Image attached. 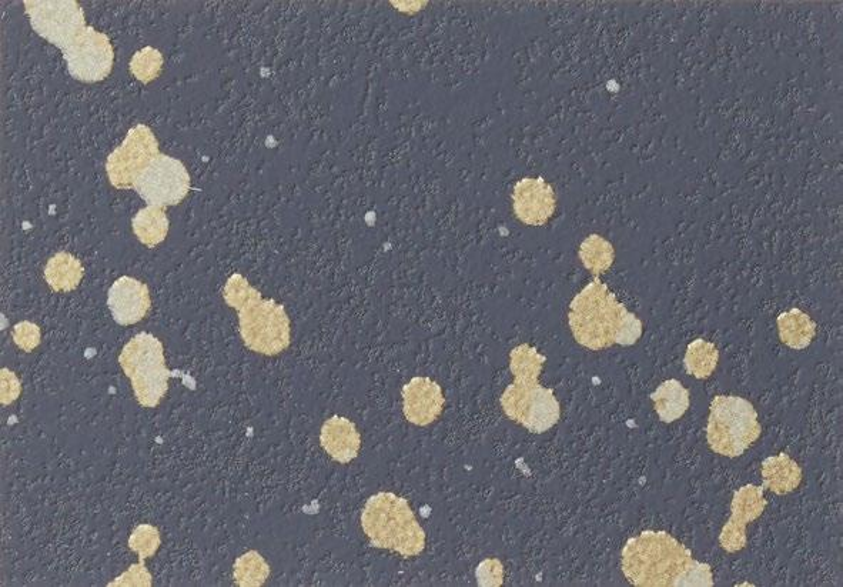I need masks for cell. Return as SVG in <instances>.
Listing matches in <instances>:
<instances>
[{
    "mask_svg": "<svg viewBox=\"0 0 843 587\" xmlns=\"http://www.w3.org/2000/svg\"><path fill=\"white\" fill-rule=\"evenodd\" d=\"M162 66V55H160L159 50L150 48V46L137 52L130 62V70H132L133 75L143 83H149L156 79L160 70H162Z\"/></svg>",
    "mask_w": 843,
    "mask_h": 587,
    "instance_id": "obj_26",
    "label": "cell"
},
{
    "mask_svg": "<svg viewBox=\"0 0 843 587\" xmlns=\"http://www.w3.org/2000/svg\"><path fill=\"white\" fill-rule=\"evenodd\" d=\"M83 278V266L75 256L60 252L49 260L45 269V279L56 292H69L78 288Z\"/></svg>",
    "mask_w": 843,
    "mask_h": 587,
    "instance_id": "obj_20",
    "label": "cell"
},
{
    "mask_svg": "<svg viewBox=\"0 0 843 587\" xmlns=\"http://www.w3.org/2000/svg\"><path fill=\"white\" fill-rule=\"evenodd\" d=\"M119 362L132 380L137 402L145 408H156L165 398L167 380L172 376L166 368L162 342L152 333H139L123 348Z\"/></svg>",
    "mask_w": 843,
    "mask_h": 587,
    "instance_id": "obj_5",
    "label": "cell"
},
{
    "mask_svg": "<svg viewBox=\"0 0 843 587\" xmlns=\"http://www.w3.org/2000/svg\"><path fill=\"white\" fill-rule=\"evenodd\" d=\"M501 406L508 418L537 435L548 432L561 418L554 390L544 388L538 380L515 379L501 396Z\"/></svg>",
    "mask_w": 843,
    "mask_h": 587,
    "instance_id": "obj_7",
    "label": "cell"
},
{
    "mask_svg": "<svg viewBox=\"0 0 843 587\" xmlns=\"http://www.w3.org/2000/svg\"><path fill=\"white\" fill-rule=\"evenodd\" d=\"M718 362L719 352L714 343L704 339L689 343L684 359L688 375L697 379H707L717 369Z\"/></svg>",
    "mask_w": 843,
    "mask_h": 587,
    "instance_id": "obj_22",
    "label": "cell"
},
{
    "mask_svg": "<svg viewBox=\"0 0 843 587\" xmlns=\"http://www.w3.org/2000/svg\"><path fill=\"white\" fill-rule=\"evenodd\" d=\"M655 403L659 419L664 423L675 422L689 408V392L677 379L665 380L650 396Z\"/></svg>",
    "mask_w": 843,
    "mask_h": 587,
    "instance_id": "obj_18",
    "label": "cell"
},
{
    "mask_svg": "<svg viewBox=\"0 0 843 587\" xmlns=\"http://www.w3.org/2000/svg\"><path fill=\"white\" fill-rule=\"evenodd\" d=\"M133 232L137 239L149 248H155L162 243L169 232V219L165 209L149 205L139 210L133 218Z\"/></svg>",
    "mask_w": 843,
    "mask_h": 587,
    "instance_id": "obj_21",
    "label": "cell"
},
{
    "mask_svg": "<svg viewBox=\"0 0 843 587\" xmlns=\"http://www.w3.org/2000/svg\"><path fill=\"white\" fill-rule=\"evenodd\" d=\"M321 446L340 463H349L359 456L361 438L359 430L351 420L333 416L326 420L320 435Z\"/></svg>",
    "mask_w": 843,
    "mask_h": 587,
    "instance_id": "obj_16",
    "label": "cell"
},
{
    "mask_svg": "<svg viewBox=\"0 0 843 587\" xmlns=\"http://www.w3.org/2000/svg\"><path fill=\"white\" fill-rule=\"evenodd\" d=\"M515 215L530 226H543L555 212V193L543 178L523 179L513 193Z\"/></svg>",
    "mask_w": 843,
    "mask_h": 587,
    "instance_id": "obj_13",
    "label": "cell"
},
{
    "mask_svg": "<svg viewBox=\"0 0 843 587\" xmlns=\"http://www.w3.org/2000/svg\"><path fill=\"white\" fill-rule=\"evenodd\" d=\"M625 310L607 285L595 278L571 302L568 322L572 335L585 348H611Z\"/></svg>",
    "mask_w": 843,
    "mask_h": 587,
    "instance_id": "obj_3",
    "label": "cell"
},
{
    "mask_svg": "<svg viewBox=\"0 0 843 587\" xmlns=\"http://www.w3.org/2000/svg\"><path fill=\"white\" fill-rule=\"evenodd\" d=\"M107 305L116 323L123 326L135 325L145 318L152 305L149 288L139 280L123 276L110 288Z\"/></svg>",
    "mask_w": 843,
    "mask_h": 587,
    "instance_id": "obj_14",
    "label": "cell"
},
{
    "mask_svg": "<svg viewBox=\"0 0 843 587\" xmlns=\"http://www.w3.org/2000/svg\"><path fill=\"white\" fill-rule=\"evenodd\" d=\"M270 576V566L256 550L246 553L234 563V579L242 587H259Z\"/></svg>",
    "mask_w": 843,
    "mask_h": 587,
    "instance_id": "obj_24",
    "label": "cell"
},
{
    "mask_svg": "<svg viewBox=\"0 0 843 587\" xmlns=\"http://www.w3.org/2000/svg\"><path fill=\"white\" fill-rule=\"evenodd\" d=\"M580 259L595 278L611 268L615 259L614 248L608 240L598 235L588 236L581 243Z\"/></svg>",
    "mask_w": 843,
    "mask_h": 587,
    "instance_id": "obj_23",
    "label": "cell"
},
{
    "mask_svg": "<svg viewBox=\"0 0 843 587\" xmlns=\"http://www.w3.org/2000/svg\"><path fill=\"white\" fill-rule=\"evenodd\" d=\"M642 336L641 320L634 313L625 310L615 333V343L621 346H632Z\"/></svg>",
    "mask_w": 843,
    "mask_h": 587,
    "instance_id": "obj_30",
    "label": "cell"
},
{
    "mask_svg": "<svg viewBox=\"0 0 843 587\" xmlns=\"http://www.w3.org/2000/svg\"><path fill=\"white\" fill-rule=\"evenodd\" d=\"M240 335L244 345L266 356L279 355L290 346V319L283 305L262 299L254 289L239 309Z\"/></svg>",
    "mask_w": 843,
    "mask_h": 587,
    "instance_id": "obj_6",
    "label": "cell"
},
{
    "mask_svg": "<svg viewBox=\"0 0 843 587\" xmlns=\"http://www.w3.org/2000/svg\"><path fill=\"white\" fill-rule=\"evenodd\" d=\"M159 155V143L152 129L146 125L135 126L129 130L122 145L107 158L110 183L117 189H132L143 170Z\"/></svg>",
    "mask_w": 843,
    "mask_h": 587,
    "instance_id": "obj_10",
    "label": "cell"
},
{
    "mask_svg": "<svg viewBox=\"0 0 843 587\" xmlns=\"http://www.w3.org/2000/svg\"><path fill=\"white\" fill-rule=\"evenodd\" d=\"M762 488L771 489L776 495L794 492L802 482V470L786 453L765 459L762 462Z\"/></svg>",
    "mask_w": 843,
    "mask_h": 587,
    "instance_id": "obj_17",
    "label": "cell"
},
{
    "mask_svg": "<svg viewBox=\"0 0 843 587\" xmlns=\"http://www.w3.org/2000/svg\"><path fill=\"white\" fill-rule=\"evenodd\" d=\"M779 336L789 348L801 350L811 345L815 338L814 320L799 309L784 312L778 318Z\"/></svg>",
    "mask_w": 843,
    "mask_h": 587,
    "instance_id": "obj_19",
    "label": "cell"
},
{
    "mask_svg": "<svg viewBox=\"0 0 843 587\" xmlns=\"http://www.w3.org/2000/svg\"><path fill=\"white\" fill-rule=\"evenodd\" d=\"M758 413L739 396H717L711 403L707 426L709 446L715 453L738 458L761 436Z\"/></svg>",
    "mask_w": 843,
    "mask_h": 587,
    "instance_id": "obj_4",
    "label": "cell"
},
{
    "mask_svg": "<svg viewBox=\"0 0 843 587\" xmlns=\"http://www.w3.org/2000/svg\"><path fill=\"white\" fill-rule=\"evenodd\" d=\"M160 545H162V539H160L159 530L152 525L137 526L129 539L130 549L139 555L140 562L152 558Z\"/></svg>",
    "mask_w": 843,
    "mask_h": 587,
    "instance_id": "obj_27",
    "label": "cell"
},
{
    "mask_svg": "<svg viewBox=\"0 0 843 587\" xmlns=\"http://www.w3.org/2000/svg\"><path fill=\"white\" fill-rule=\"evenodd\" d=\"M361 526L371 546L394 550L404 558L420 555L426 549V533L404 498L381 492L367 500Z\"/></svg>",
    "mask_w": 843,
    "mask_h": 587,
    "instance_id": "obj_1",
    "label": "cell"
},
{
    "mask_svg": "<svg viewBox=\"0 0 843 587\" xmlns=\"http://www.w3.org/2000/svg\"><path fill=\"white\" fill-rule=\"evenodd\" d=\"M545 362L547 358L527 343L517 346L510 353V369L515 379L530 380V382L538 380Z\"/></svg>",
    "mask_w": 843,
    "mask_h": 587,
    "instance_id": "obj_25",
    "label": "cell"
},
{
    "mask_svg": "<svg viewBox=\"0 0 843 587\" xmlns=\"http://www.w3.org/2000/svg\"><path fill=\"white\" fill-rule=\"evenodd\" d=\"M133 189L149 205L176 206L190 190V176L186 166L172 156H159L137 178Z\"/></svg>",
    "mask_w": 843,
    "mask_h": 587,
    "instance_id": "obj_9",
    "label": "cell"
},
{
    "mask_svg": "<svg viewBox=\"0 0 843 587\" xmlns=\"http://www.w3.org/2000/svg\"><path fill=\"white\" fill-rule=\"evenodd\" d=\"M20 393L19 380L8 369L2 370V402L5 405L18 398Z\"/></svg>",
    "mask_w": 843,
    "mask_h": 587,
    "instance_id": "obj_33",
    "label": "cell"
},
{
    "mask_svg": "<svg viewBox=\"0 0 843 587\" xmlns=\"http://www.w3.org/2000/svg\"><path fill=\"white\" fill-rule=\"evenodd\" d=\"M63 56L68 63L70 76L86 83L106 79L112 72L115 60L109 38L90 26H86L68 48L63 49Z\"/></svg>",
    "mask_w": 843,
    "mask_h": 587,
    "instance_id": "obj_11",
    "label": "cell"
},
{
    "mask_svg": "<svg viewBox=\"0 0 843 587\" xmlns=\"http://www.w3.org/2000/svg\"><path fill=\"white\" fill-rule=\"evenodd\" d=\"M404 415L408 422L427 426L440 418L446 399L438 383L428 378H414L403 388Z\"/></svg>",
    "mask_w": 843,
    "mask_h": 587,
    "instance_id": "obj_15",
    "label": "cell"
},
{
    "mask_svg": "<svg viewBox=\"0 0 843 587\" xmlns=\"http://www.w3.org/2000/svg\"><path fill=\"white\" fill-rule=\"evenodd\" d=\"M762 486L747 485L734 493L732 515L719 535L722 549L739 552L747 546V525L764 513L766 500Z\"/></svg>",
    "mask_w": 843,
    "mask_h": 587,
    "instance_id": "obj_12",
    "label": "cell"
},
{
    "mask_svg": "<svg viewBox=\"0 0 843 587\" xmlns=\"http://www.w3.org/2000/svg\"><path fill=\"white\" fill-rule=\"evenodd\" d=\"M478 570L487 573V576H483V578L478 579V583H481V585L498 586L501 585V582H503V566H501V563L498 562V560H495L493 570H491V572L490 570L484 569L483 565L478 566Z\"/></svg>",
    "mask_w": 843,
    "mask_h": 587,
    "instance_id": "obj_34",
    "label": "cell"
},
{
    "mask_svg": "<svg viewBox=\"0 0 843 587\" xmlns=\"http://www.w3.org/2000/svg\"><path fill=\"white\" fill-rule=\"evenodd\" d=\"M691 560V552L665 532H642L622 550L624 575L638 587H672Z\"/></svg>",
    "mask_w": 843,
    "mask_h": 587,
    "instance_id": "obj_2",
    "label": "cell"
},
{
    "mask_svg": "<svg viewBox=\"0 0 843 587\" xmlns=\"http://www.w3.org/2000/svg\"><path fill=\"white\" fill-rule=\"evenodd\" d=\"M253 292L254 288L250 286L247 279L236 273L227 280L226 286H224V300H226L227 305L239 310Z\"/></svg>",
    "mask_w": 843,
    "mask_h": 587,
    "instance_id": "obj_29",
    "label": "cell"
},
{
    "mask_svg": "<svg viewBox=\"0 0 843 587\" xmlns=\"http://www.w3.org/2000/svg\"><path fill=\"white\" fill-rule=\"evenodd\" d=\"M109 586H152V575L149 570L140 562L139 565L130 566V569L122 576H119L115 582L109 583Z\"/></svg>",
    "mask_w": 843,
    "mask_h": 587,
    "instance_id": "obj_32",
    "label": "cell"
},
{
    "mask_svg": "<svg viewBox=\"0 0 843 587\" xmlns=\"http://www.w3.org/2000/svg\"><path fill=\"white\" fill-rule=\"evenodd\" d=\"M13 339L19 348L25 352H32L33 349L38 348L40 343V330L38 326L30 322L19 323L15 326L13 332Z\"/></svg>",
    "mask_w": 843,
    "mask_h": 587,
    "instance_id": "obj_31",
    "label": "cell"
},
{
    "mask_svg": "<svg viewBox=\"0 0 843 587\" xmlns=\"http://www.w3.org/2000/svg\"><path fill=\"white\" fill-rule=\"evenodd\" d=\"M25 8L35 32L62 50L86 28L76 0H25Z\"/></svg>",
    "mask_w": 843,
    "mask_h": 587,
    "instance_id": "obj_8",
    "label": "cell"
},
{
    "mask_svg": "<svg viewBox=\"0 0 843 587\" xmlns=\"http://www.w3.org/2000/svg\"><path fill=\"white\" fill-rule=\"evenodd\" d=\"M711 587L714 586L711 568L707 563L692 559L685 569L675 578L672 587Z\"/></svg>",
    "mask_w": 843,
    "mask_h": 587,
    "instance_id": "obj_28",
    "label": "cell"
}]
</instances>
